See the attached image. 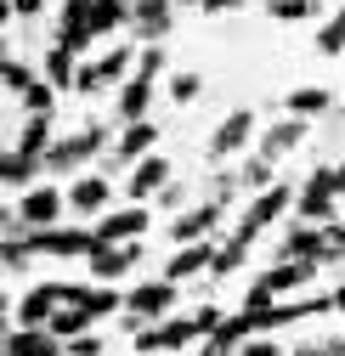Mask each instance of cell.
<instances>
[{
	"mask_svg": "<svg viewBox=\"0 0 345 356\" xmlns=\"http://www.w3.org/2000/svg\"><path fill=\"white\" fill-rule=\"evenodd\" d=\"M289 204H294V193H289L283 181H278V187H266L261 198H255V204H249V215L238 220V232H232V243H243V249H249V243H255V238H261V232L272 227V220H278V215L289 209Z\"/></svg>",
	"mask_w": 345,
	"mask_h": 356,
	"instance_id": "cell-4",
	"label": "cell"
},
{
	"mask_svg": "<svg viewBox=\"0 0 345 356\" xmlns=\"http://www.w3.org/2000/svg\"><path fill=\"white\" fill-rule=\"evenodd\" d=\"M102 142H108V130H102V124H79L74 136H57V142L46 147V175H51V170H57V175H63V170H79L85 159H97V153H102Z\"/></svg>",
	"mask_w": 345,
	"mask_h": 356,
	"instance_id": "cell-2",
	"label": "cell"
},
{
	"mask_svg": "<svg viewBox=\"0 0 345 356\" xmlns=\"http://www.w3.org/2000/svg\"><path fill=\"white\" fill-rule=\"evenodd\" d=\"M68 204H74L79 215H97V209L108 204V181H102V175H79L74 193H68Z\"/></svg>",
	"mask_w": 345,
	"mask_h": 356,
	"instance_id": "cell-25",
	"label": "cell"
},
{
	"mask_svg": "<svg viewBox=\"0 0 345 356\" xmlns=\"http://www.w3.org/2000/svg\"><path fill=\"white\" fill-rule=\"evenodd\" d=\"M57 215H63V193H57V187H34V193H23L17 209H12V220H23L29 232H46Z\"/></svg>",
	"mask_w": 345,
	"mask_h": 356,
	"instance_id": "cell-8",
	"label": "cell"
},
{
	"mask_svg": "<svg viewBox=\"0 0 345 356\" xmlns=\"http://www.w3.org/2000/svg\"><path fill=\"white\" fill-rule=\"evenodd\" d=\"M68 356H102V339L97 334H79V339H68Z\"/></svg>",
	"mask_w": 345,
	"mask_h": 356,
	"instance_id": "cell-33",
	"label": "cell"
},
{
	"mask_svg": "<svg viewBox=\"0 0 345 356\" xmlns=\"http://www.w3.org/2000/svg\"><path fill=\"white\" fill-rule=\"evenodd\" d=\"M170 29H176V0H136L131 6V34L136 40L159 46V40H170Z\"/></svg>",
	"mask_w": 345,
	"mask_h": 356,
	"instance_id": "cell-5",
	"label": "cell"
},
{
	"mask_svg": "<svg viewBox=\"0 0 345 356\" xmlns=\"http://www.w3.org/2000/svg\"><path fill=\"white\" fill-rule=\"evenodd\" d=\"M323 6V0H266V17H283V23H300V17H312Z\"/></svg>",
	"mask_w": 345,
	"mask_h": 356,
	"instance_id": "cell-28",
	"label": "cell"
},
{
	"mask_svg": "<svg viewBox=\"0 0 345 356\" xmlns=\"http://www.w3.org/2000/svg\"><path fill=\"white\" fill-rule=\"evenodd\" d=\"M182 198H187V193H182V181H170V187H164V193H159V204H164V209H176V204H182Z\"/></svg>",
	"mask_w": 345,
	"mask_h": 356,
	"instance_id": "cell-35",
	"label": "cell"
},
{
	"mask_svg": "<svg viewBox=\"0 0 345 356\" xmlns=\"http://www.w3.org/2000/svg\"><path fill=\"white\" fill-rule=\"evenodd\" d=\"M46 147H51V113H23L17 136H12V153H34V159H46Z\"/></svg>",
	"mask_w": 345,
	"mask_h": 356,
	"instance_id": "cell-18",
	"label": "cell"
},
{
	"mask_svg": "<svg viewBox=\"0 0 345 356\" xmlns=\"http://www.w3.org/2000/svg\"><path fill=\"white\" fill-rule=\"evenodd\" d=\"M283 260H334L328 227H294V232H283Z\"/></svg>",
	"mask_w": 345,
	"mask_h": 356,
	"instance_id": "cell-14",
	"label": "cell"
},
{
	"mask_svg": "<svg viewBox=\"0 0 345 356\" xmlns=\"http://www.w3.org/2000/svg\"><path fill=\"white\" fill-rule=\"evenodd\" d=\"M334 198H339V181H334V170H317L312 181H306V193L294 198V209H300V220H328Z\"/></svg>",
	"mask_w": 345,
	"mask_h": 356,
	"instance_id": "cell-11",
	"label": "cell"
},
{
	"mask_svg": "<svg viewBox=\"0 0 345 356\" xmlns=\"http://www.w3.org/2000/svg\"><path fill=\"white\" fill-rule=\"evenodd\" d=\"M91 12H97V0H63V12H57V46H68L74 57L91 46Z\"/></svg>",
	"mask_w": 345,
	"mask_h": 356,
	"instance_id": "cell-6",
	"label": "cell"
},
{
	"mask_svg": "<svg viewBox=\"0 0 345 356\" xmlns=\"http://www.w3.org/2000/svg\"><path fill=\"white\" fill-rule=\"evenodd\" d=\"M91 323H97V317H91L85 305H63V311H51V323H46V328L68 345V339H79V334H91Z\"/></svg>",
	"mask_w": 345,
	"mask_h": 356,
	"instance_id": "cell-24",
	"label": "cell"
},
{
	"mask_svg": "<svg viewBox=\"0 0 345 356\" xmlns=\"http://www.w3.org/2000/svg\"><path fill=\"white\" fill-rule=\"evenodd\" d=\"M243 254H249V249L227 238L221 249H215V266H209V272H215V277H227V272H238V266H243Z\"/></svg>",
	"mask_w": 345,
	"mask_h": 356,
	"instance_id": "cell-31",
	"label": "cell"
},
{
	"mask_svg": "<svg viewBox=\"0 0 345 356\" xmlns=\"http://www.w3.org/2000/svg\"><path fill=\"white\" fill-rule=\"evenodd\" d=\"M334 305H339V311H345V289H334Z\"/></svg>",
	"mask_w": 345,
	"mask_h": 356,
	"instance_id": "cell-38",
	"label": "cell"
},
{
	"mask_svg": "<svg viewBox=\"0 0 345 356\" xmlns=\"http://www.w3.org/2000/svg\"><path fill=\"white\" fill-rule=\"evenodd\" d=\"M159 74H164V51H159V46H147V51H142V63H136V74L119 85V119H125V124L147 119L153 91H159Z\"/></svg>",
	"mask_w": 345,
	"mask_h": 356,
	"instance_id": "cell-1",
	"label": "cell"
},
{
	"mask_svg": "<svg viewBox=\"0 0 345 356\" xmlns=\"http://www.w3.org/2000/svg\"><path fill=\"white\" fill-rule=\"evenodd\" d=\"M125 23H131V0H97V12H91V34L97 40H113Z\"/></svg>",
	"mask_w": 345,
	"mask_h": 356,
	"instance_id": "cell-23",
	"label": "cell"
},
{
	"mask_svg": "<svg viewBox=\"0 0 345 356\" xmlns=\"http://www.w3.org/2000/svg\"><path fill=\"white\" fill-rule=\"evenodd\" d=\"M238 6H243V0H204V12H209V17H221V12H238Z\"/></svg>",
	"mask_w": 345,
	"mask_h": 356,
	"instance_id": "cell-36",
	"label": "cell"
},
{
	"mask_svg": "<svg viewBox=\"0 0 345 356\" xmlns=\"http://www.w3.org/2000/svg\"><path fill=\"white\" fill-rule=\"evenodd\" d=\"M317 51H328V57H334V51H345V6H339V12L323 23V34H317Z\"/></svg>",
	"mask_w": 345,
	"mask_h": 356,
	"instance_id": "cell-29",
	"label": "cell"
},
{
	"mask_svg": "<svg viewBox=\"0 0 345 356\" xmlns=\"http://www.w3.org/2000/svg\"><path fill=\"white\" fill-rule=\"evenodd\" d=\"M300 142H306V119H294V113H289V119H278V124L266 130V142H261V153H266V159L278 164V159H283V153H294Z\"/></svg>",
	"mask_w": 345,
	"mask_h": 356,
	"instance_id": "cell-21",
	"label": "cell"
},
{
	"mask_svg": "<svg viewBox=\"0 0 345 356\" xmlns=\"http://www.w3.org/2000/svg\"><path fill=\"white\" fill-rule=\"evenodd\" d=\"M147 220H153L147 209H113L97 220V243H136L147 232Z\"/></svg>",
	"mask_w": 345,
	"mask_h": 356,
	"instance_id": "cell-13",
	"label": "cell"
},
{
	"mask_svg": "<svg viewBox=\"0 0 345 356\" xmlns=\"http://www.w3.org/2000/svg\"><path fill=\"white\" fill-rule=\"evenodd\" d=\"M221 204H227V198H209V204L187 209L176 227H170V238H176V243H204V238L215 232V220H221Z\"/></svg>",
	"mask_w": 345,
	"mask_h": 356,
	"instance_id": "cell-15",
	"label": "cell"
},
{
	"mask_svg": "<svg viewBox=\"0 0 345 356\" xmlns=\"http://www.w3.org/2000/svg\"><path fill=\"white\" fill-rule=\"evenodd\" d=\"M193 339H204V328L193 317L159 323V328H136V350H176V345H193Z\"/></svg>",
	"mask_w": 345,
	"mask_h": 356,
	"instance_id": "cell-10",
	"label": "cell"
},
{
	"mask_svg": "<svg viewBox=\"0 0 345 356\" xmlns=\"http://www.w3.org/2000/svg\"><path fill=\"white\" fill-rule=\"evenodd\" d=\"M294 119H306V113H323L328 108V91L323 85H300V91H289V102H283Z\"/></svg>",
	"mask_w": 345,
	"mask_h": 356,
	"instance_id": "cell-27",
	"label": "cell"
},
{
	"mask_svg": "<svg viewBox=\"0 0 345 356\" xmlns=\"http://www.w3.org/2000/svg\"><path fill=\"white\" fill-rule=\"evenodd\" d=\"M238 356H283V350H278L272 339H243V350H238Z\"/></svg>",
	"mask_w": 345,
	"mask_h": 356,
	"instance_id": "cell-34",
	"label": "cell"
},
{
	"mask_svg": "<svg viewBox=\"0 0 345 356\" xmlns=\"http://www.w3.org/2000/svg\"><path fill=\"white\" fill-rule=\"evenodd\" d=\"M125 187H131V198H153V193H164V187H170V164H164L159 153H147V159L131 170V181H125Z\"/></svg>",
	"mask_w": 345,
	"mask_h": 356,
	"instance_id": "cell-20",
	"label": "cell"
},
{
	"mask_svg": "<svg viewBox=\"0 0 345 356\" xmlns=\"http://www.w3.org/2000/svg\"><path fill=\"white\" fill-rule=\"evenodd\" d=\"M131 63H136V51H131V46H108L97 63H85V68H79L74 91H79V97H97V91H108L113 79H131V74H136Z\"/></svg>",
	"mask_w": 345,
	"mask_h": 356,
	"instance_id": "cell-3",
	"label": "cell"
},
{
	"mask_svg": "<svg viewBox=\"0 0 345 356\" xmlns=\"http://www.w3.org/2000/svg\"><path fill=\"white\" fill-rule=\"evenodd\" d=\"M153 142H159V124H153V119H136V124H125V136L113 142V159L142 164V159L153 153Z\"/></svg>",
	"mask_w": 345,
	"mask_h": 356,
	"instance_id": "cell-17",
	"label": "cell"
},
{
	"mask_svg": "<svg viewBox=\"0 0 345 356\" xmlns=\"http://www.w3.org/2000/svg\"><path fill=\"white\" fill-rule=\"evenodd\" d=\"M249 130H255V113H249V108L227 113L221 124H215V136H209V159H227V153H238V147L249 142Z\"/></svg>",
	"mask_w": 345,
	"mask_h": 356,
	"instance_id": "cell-16",
	"label": "cell"
},
{
	"mask_svg": "<svg viewBox=\"0 0 345 356\" xmlns=\"http://www.w3.org/2000/svg\"><path fill=\"white\" fill-rule=\"evenodd\" d=\"M176 6H204V0H176Z\"/></svg>",
	"mask_w": 345,
	"mask_h": 356,
	"instance_id": "cell-39",
	"label": "cell"
},
{
	"mask_svg": "<svg viewBox=\"0 0 345 356\" xmlns=\"http://www.w3.org/2000/svg\"><path fill=\"white\" fill-rule=\"evenodd\" d=\"M29 249L34 254H91L97 232H85V227H46V232H29Z\"/></svg>",
	"mask_w": 345,
	"mask_h": 356,
	"instance_id": "cell-7",
	"label": "cell"
},
{
	"mask_svg": "<svg viewBox=\"0 0 345 356\" xmlns=\"http://www.w3.org/2000/svg\"><path fill=\"white\" fill-rule=\"evenodd\" d=\"M68 345L51 334V328H12V345L6 356H63Z\"/></svg>",
	"mask_w": 345,
	"mask_h": 356,
	"instance_id": "cell-19",
	"label": "cell"
},
{
	"mask_svg": "<svg viewBox=\"0 0 345 356\" xmlns=\"http://www.w3.org/2000/svg\"><path fill=\"white\" fill-rule=\"evenodd\" d=\"M204 91V79L193 74V68H182V74H170V97H176V102H193Z\"/></svg>",
	"mask_w": 345,
	"mask_h": 356,
	"instance_id": "cell-32",
	"label": "cell"
},
{
	"mask_svg": "<svg viewBox=\"0 0 345 356\" xmlns=\"http://www.w3.org/2000/svg\"><path fill=\"white\" fill-rule=\"evenodd\" d=\"M204 266H215V249H209V243H182L176 254H170V266H164V277H170V283H182V277L204 272Z\"/></svg>",
	"mask_w": 345,
	"mask_h": 356,
	"instance_id": "cell-22",
	"label": "cell"
},
{
	"mask_svg": "<svg viewBox=\"0 0 345 356\" xmlns=\"http://www.w3.org/2000/svg\"><path fill=\"white\" fill-rule=\"evenodd\" d=\"M46 79L57 85V91H74L79 68H74V51H68V46H46Z\"/></svg>",
	"mask_w": 345,
	"mask_h": 356,
	"instance_id": "cell-26",
	"label": "cell"
},
{
	"mask_svg": "<svg viewBox=\"0 0 345 356\" xmlns=\"http://www.w3.org/2000/svg\"><path fill=\"white\" fill-rule=\"evenodd\" d=\"M238 187H272V159H266V153L249 159V164L238 170Z\"/></svg>",
	"mask_w": 345,
	"mask_h": 356,
	"instance_id": "cell-30",
	"label": "cell"
},
{
	"mask_svg": "<svg viewBox=\"0 0 345 356\" xmlns=\"http://www.w3.org/2000/svg\"><path fill=\"white\" fill-rule=\"evenodd\" d=\"M85 260H91V277L113 283V277H125V272H131V266L142 260V249H136V243H97Z\"/></svg>",
	"mask_w": 345,
	"mask_h": 356,
	"instance_id": "cell-12",
	"label": "cell"
},
{
	"mask_svg": "<svg viewBox=\"0 0 345 356\" xmlns=\"http://www.w3.org/2000/svg\"><path fill=\"white\" fill-rule=\"evenodd\" d=\"M170 305H176V283H170V277L142 283L131 300H125V323H131V328H142V317H159V311H170Z\"/></svg>",
	"mask_w": 345,
	"mask_h": 356,
	"instance_id": "cell-9",
	"label": "cell"
},
{
	"mask_svg": "<svg viewBox=\"0 0 345 356\" xmlns=\"http://www.w3.org/2000/svg\"><path fill=\"white\" fill-rule=\"evenodd\" d=\"M334 181H339V193H345V164H339V170H334Z\"/></svg>",
	"mask_w": 345,
	"mask_h": 356,
	"instance_id": "cell-37",
	"label": "cell"
}]
</instances>
